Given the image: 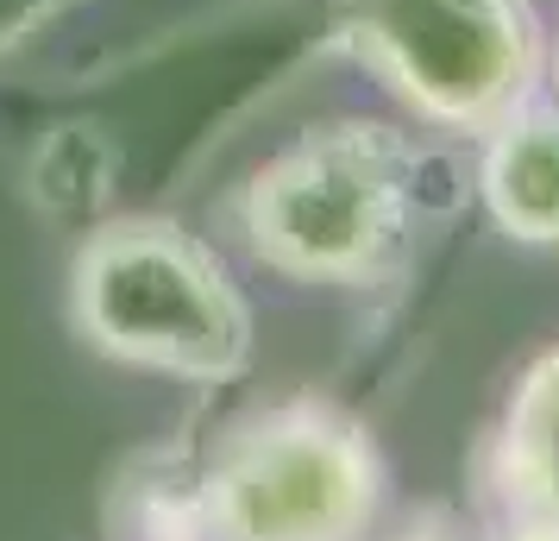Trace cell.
<instances>
[{"label": "cell", "mask_w": 559, "mask_h": 541, "mask_svg": "<svg viewBox=\"0 0 559 541\" xmlns=\"http://www.w3.org/2000/svg\"><path fill=\"white\" fill-rule=\"evenodd\" d=\"M333 38L440 132H490L540 70L534 0H333Z\"/></svg>", "instance_id": "cell-4"}, {"label": "cell", "mask_w": 559, "mask_h": 541, "mask_svg": "<svg viewBox=\"0 0 559 541\" xmlns=\"http://www.w3.org/2000/svg\"><path fill=\"white\" fill-rule=\"evenodd\" d=\"M421 152L383 120H328L239 189L246 252L289 284H383L415 246Z\"/></svg>", "instance_id": "cell-1"}, {"label": "cell", "mask_w": 559, "mask_h": 541, "mask_svg": "<svg viewBox=\"0 0 559 541\" xmlns=\"http://www.w3.org/2000/svg\"><path fill=\"white\" fill-rule=\"evenodd\" d=\"M207 541H365L383 510L371 428L328 397H289L227 422L195 466Z\"/></svg>", "instance_id": "cell-3"}, {"label": "cell", "mask_w": 559, "mask_h": 541, "mask_svg": "<svg viewBox=\"0 0 559 541\" xmlns=\"http://www.w3.org/2000/svg\"><path fill=\"white\" fill-rule=\"evenodd\" d=\"M478 196L522 246H559V107L522 102L484 132Z\"/></svg>", "instance_id": "cell-6"}, {"label": "cell", "mask_w": 559, "mask_h": 541, "mask_svg": "<svg viewBox=\"0 0 559 541\" xmlns=\"http://www.w3.org/2000/svg\"><path fill=\"white\" fill-rule=\"evenodd\" d=\"M107 529L127 541H207L202 485L182 454H145L107 485Z\"/></svg>", "instance_id": "cell-7"}, {"label": "cell", "mask_w": 559, "mask_h": 541, "mask_svg": "<svg viewBox=\"0 0 559 541\" xmlns=\"http://www.w3.org/2000/svg\"><path fill=\"white\" fill-rule=\"evenodd\" d=\"M365 541H371V536H365ZM378 541H484V536H472L453 510H421V516H408V522H396V529L378 536ZM490 541H509V536H490Z\"/></svg>", "instance_id": "cell-8"}, {"label": "cell", "mask_w": 559, "mask_h": 541, "mask_svg": "<svg viewBox=\"0 0 559 541\" xmlns=\"http://www.w3.org/2000/svg\"><path fill=\"white\" fill-rule=\"evenodd\" d=\"M484 491L497 504V536L559 541V346L509 390L484 454Z\"/></svg>", "instance_id": "cell-5"}, {"label": "cell", "mask_w": 559, "mask_h": 541, "mask_svg": "<svg viewBox=\"0 0 559 541\" xmlns=\"http://www.w3.org/2000/svg\"><path fill=\"white\" fill-rule=\"evenodd\" d=\"M554 95H559V38H554Z\"/></svg>", "instance_id": "cell-9"}, {"label": "cell", "mask_w": 559, "mask_h": 541, "mask_svg": "<svg viewBox=\"0 0 559 541\" xmlns=\"http://www.w3.org/2000/svg\"><path fill=\"white\" fill-rule=\"evenodd\" d=\"M70 328L102 360L227 385L252 365V309L227 264L164 214H114L70 258Z\"/></svg>", "instance_id": "cell-2"}]
</instances>
